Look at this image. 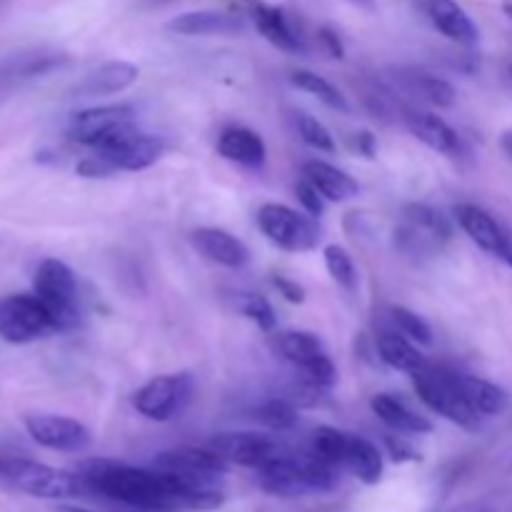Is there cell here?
Wrapping results in <instances>:
<instances>
[{"instance_id":"obj_30","label":"cell","mask_w":512,"mask_h":512,"mask_svg":"<svg viewBox=\"0 0 512 512\" xmlns=\"http://www.w3.org/2000/svg\"><path fill=\"white\" fill-rule=\"evenodd\" d=\"M290 83H293L295 88L305 90L308 95H315V98H318L323 105H328V108L340 110V113H348V100H345V95L340 93L333 83H328L323 75L313 73V70H293Z\"/></svg>"},{"instance_id":"obj_41","label":"cell","mask_w":512,"mask_h":512,"mask_svg":"<svg viewBox=\"0 0 512 512\" xmlns=\"http://www.w3.org/2000/svg\"><path fill=\"white\" fill-rule=\"evenodd\" d=\"M385 445H388V453L395 463H405V460H420V453L413 448V445L405 440V435H388L385 438Z\"/></svg>"},{"instance_id":"obj_13","label":"cell","mask_w":512,"mask_h":512,"mask_svg":"<svg viewBox=\"0 0 512 512\" xmlns=\"http://www.w3.org/2000/svg\"><path fill=\"white\" fill-rule=\"evenodd\" d=\"M208 448L228 465H240V468L250 470H260L265 463L283 453L280 445L263 433H220L210 440Z\"/></svg>"},{"instance_id":"obj_7","label":"cell","mask_w":512,"mask_h":512,"mask_svg":"<svg viewBox=\"0 0 512 512\" xmlns=\"http://www.w3.org/2000/svg\"><path fill=\"white\" fill-rule=\"evenodd\" d=\"M195 393V380L190 373H175V375H158V378L148 380L143 388L135 390L133 408L148 420H173L185 410Z\"/></svg>"},{"instance_id":"obj_8","label":"cell","mask_w":512,"mask_h":512,"mask_svg":"<svg viewBox=\"0 0 512 512\" xmlns=\"http://www.w3.org/2000/svg\"><path fill=\"white\" fill-rule=\"evenodd\" d=\"M53 330V318L35 293L8 295L0 300V338L8 343H33Z\"/></svg>"},{"instance_id":"obj_40","label":"cell","mask_w":512,"mask_h":512,"mask_svg":"<svg viewBox=\"0 0 512 512\" xmlns=\"http://www.w3.org/2000/svg\"><path fill=\"white\" fill-rule=\"evenodd\" d=\"M363 100H365V105H368V110L375 115V118H388V115L395 113L393 98H390L388 90H383L380 85L365 88Z\"/></svg>"},{"instance_id":"obj_14","label":"cell","mask_w":512,"mask_h":512,"mask_svg":"<svg viewBox=\"0 0 512 512\" xmlns=\"http://www.w3.org/2000/svg\"><path fill=\"white\" fill-rule=\"evenodd\" d=\"M63 60V55L48 53V50H30V53H15L8 55V58H0V103H5L25 83L58 68Z\"/></svg>"},{"instance_id":"obj_47","label":"cell","mask_w":512,"mask_h":512,"mask_svg":"<svg viewBox=\"0 0 512 512\" xmlns=\"http://www.w3.org/2000/svg\"><path fill=\"white\" fill-rule=\"evenodd\" d=\"M500 148H503V153L512 160V130H505V133L500 135Z\"/></svg>"},{"instance_id":"obj_46","label":"cell","mask_w":512,"mask_h":512,"mask_svg":"<svg viewBox=\"0 0 512 512\" xmlns=\"http://www.w3.org/2000/svg\"><path fill=\"white\" fill-rule=\"evenodd\" d=\"M498 258L503 260V263H508L512 268V230H505V238H503V248H500Z\"/></svg>"},{"instance_id":"obj_12","label":"cell","mask_w":512,"mask_h":512,"mask_svg":"<svg viewBox=\"0 0 512 512\" xmlns=\"http://www.w3.org/2000/svg\"><path fill=\"white\" fill-rule=\"evenodd\" d=\"M133 105L118 103V105H95V108H85L73 113L68 125V135L80 145L88 148H98L103 145L120 125L133 123Z\"/></svg>"},{"instance_id":"obj_39","label":"cell","mask_w":512,"mask_h":512,"mask_svg":"<svg viewBox=\"0 0 512 512\" xmlns=\"http://www.w3.org/2000/svg\"><path fill=\"white\" fill-rule=\"evenodd\" d=\"M75 170H78L80 178H108V175L118 173V170H115V165L110 163L105 155H100L98 150H95L93 155H85Z\"/></svg>"},{"instance_id":"obj_43","label":"cell","mask_w":512,"mask_h":512,"mask_svg":"<svg viewBox=\"0 0 512 512\" xmlns=\"http://www.w3.org/2000/svg\"><path fill=\"white\" fill-rule=\"evenodd\" d=\"M318 43L320 48L325 50V53L330 55V58H345V48H343V40L338 38V33L330 28H320L318 30Z\"/></svg>"},{"instance_id":"obj_45","label":"cell","mask_w":512,"mask_h":512,"mask_svg":"<svg viewBox=\"0 0 512 512\" xmlns=\"http://www.w3.org/2000/svg\"><path fill=\"white\" fill-rule=\"evenodd\" d=\"M435 512H500V505L488 503V500H478V503H463V505H453V508H443Z\"/></svg>"},{"instance_id":"obj_4","label":"cell","mask_w":512,"mask_h":512,"mask_svg":"<svg viewBox=\"0 0 512 512\" xmlns=\"http://www.w3.org/2000/svg\"><path fill=\"white\" fill-rule=\"evenodd\" d=\"M413 385L418 398L433 413L443 415L445 420L455 423L458 428L468 430V433H478L483 428V415L465 398L463 385H460V378L455 370L428 363L418 373H413Z\"/></svg>"},{"instance_id":"obj_36","label":"cell","mask_w":512,"mask_h":512,"mask_svg":"<svg viewBox=\"0 0 512 512\" xmlns=\"http://www.w3.org/2000/svg\"><path fill=\"white\" fill-rule=\"evenodd\" d=\"M240 310H243V315L250 320V323H255L260 330H265V333H273L275 325H278L273 305H270L263 295H253V293L243 295V305H240Z\"/></svg>"},{"instance_id":"obj_38","label":"cell","mask_w":512,"mask_h":512,"mask_svg":"<svg viewBox=\"0 0 512 512\" xmlns=\"http://www.w3.org/2000/svg\"><path fill=\"white\" fill-rule=\"evenodd\" d=\"M295 198H298V203L303 205V210L310 218H320V215L325 213V198L318 193V188L310 185L305 178L295 183Z\"/></svg>"},{"instance_id":"obj_5","label":"cell","mask_w":512,"mask_h":512,"mask_svg":"<svg viewBox=\"0 0 512 512\" xmlns=\"http://www.w3.org/2000/svg\"><path fill=\"white\" fill-rule=\"evenodd\" d=\"M33 293L48 308L55 330H70L78 325V280L58 258H45L33 275Z\"/></svg>"},{"instance_id":"obj_24","label":"cell","mask_w":512,"mask_h":512,"mask_svg":"<svg viewBox=\"0 0 512 512\" xmlns=\"http://www.w3.org/2000/svg\"><path fill=\"white\" fill-rule=\"evenodd\" d=\"M370 408L373 413L388 425L390 430L400 435H428L433 433V423H430L425 415H418L415 410H410L408 405L400 398L390 393H378L370 400Z\"/></svg>"},{"instance_id":"obj_32","label":"cell","mask_w":512,"mask_h":512,"mask_svg":"<svg viewBox=\"0 0 512 512\" xmlns=\"http://www.w3.org/2000/svg\"><path fill=\"white\" fill-rule=\"evenodd\" d=\"M255 420L263 423L268 430H273V433H283V430L293 428L298 423V410L288 398H273L255 410Z\"/></svg>"},{"instance_id":"obj_37","label":"cell","mask_w":512,"mask_h":512,"mask_svg":"<svg viewBox=\"0 0 512 512\" xmlns=\"http://www.w3.org/2000/svg\"><path fill=\"white\" fill-rule=\"evenodd\" d=\"M303 373L310 383L320 385V388H325V390L333 388V385L338 383V368H335V363L330 360L328 353L320 355V358L315 360V363H310Z\"/></svg>"},{"instance_id":"obj_49","label":"cell","mask_w":512,"mask_h":512,"mask_svg":"<svg viewBox=\"0 0 512 512\" xmlns=\"http://www.w3.org/2000/svg\"><path fill=\"white\" fill-rule=\"evenodd\" d=\"M58 512H93V510H85V508H75V505H63Z\"/></svg>"},{"instance_id":"obj_29","label":"cell","mask_w":512,"mask_h":512,"mask_svg":"<svg viewBox=\"0 0 512 512\" xmlns=\"http://www.w3.org/2000/svg\"><path fill=\"white\" fill-rule=\"evenodd\" d=\"M458 378H460V385H463L465 398L470 400V405H473L483 418H493V415L505 413L510 398L500 385L468 373H458Z\"/></svg>"},{"instance_id":"obj_26","label":"cell","mask_w":512,"mask_h":512,"mask_svg":"<svg viewBox=\"0 0 512 512\" xmlns=\"http://www.w3.org/2000/svg\"><path fill=\"white\" fill-rule=\"evenodd\" d=\"M270 348L280 358H285L300 370H305L320 355H325L323 340L315 333H308V330H283V333H273L270 335Z\"/></svg>"},{"instance_id":"obj_20","label":"cell","mask_w":512,"mask_h":512,"mask_svg":"<svg viewBox=\"0 0 512 512\" xmlns=\"http://www.w3.org/2000/svg\"><path fill=\"white\" fill-rule=\"evenodd\" d=\"M218 153L225 160L243 165V168L258 170L263 168L268 148H265V140L255 130L245 128V125H228L218 135Z\"/></svg>"},{"instance_id":"obj_3","label":"cell","mask_w":512,"mask_h":512,"mask_svg":"<svg viewBox=\"0 0 512 512\" xmlns=\"http://www.w3.org/2000/svg\"><path fill=\"white\" fill-rule=\"evenodd\" d=\"M0 485L40 500H70L88 495L78 473L58 470L20 455H0Z\"/></svg>"},{"instance_id":"obj_6","label":"cell","mask_w":512,"mask_h":512,"mask_svg":"<svg viewBox=\"0 0 512 512\" xmlns=\"http://www.w3.org/2000/svg\"><path fill=\"white\" fill-rule=\"evenodd\" d=\"M258 228L263 230L270 243L288 253H308L320 243V228L315 225V220L280 203L260 205Z\"/></svg>"},{"instance_id":"obj_9","label":"cell","mask_w":512,"mask_h":512,"mask_svg":"<svg viewBox=\"0 0 512 512\" xmlns=\"http://www.w3.org/2000/svg\"><path fill=\"white\" fill-rule=\"evenodd\" d=\"M153 468L175 475L193 488H218L228 463L210 448H173L160 453Z\"/></svg>"},{"instance_id":"obj_28","label":"cell","mask_w":512,"mask_h":512,"mask_svg":"<svg viewBox=\"0 0 512 512\" xmlns=\"http://www.w3.org/2000/svg\"><path fill=\"white\" fill-rule=\"evenodd\" d=\"M240 28V20L218 10H195V13H183L168 23L170 33L178 35H220L235 33Z\"/></svg>"},{"instance_id":"obj_25","label":"cell","mask_w":512,"mask_h":512,"mask_svg":"<svg viewBox=\"0 0 512 512\" xmlns=\"http://www.w3.org/2000/svg\"><path fill=\"white\" fill-rule=\"evenodd\" d=\"M343 470L360 480L365 485H378L385 473V460L378 445L370 440L360 438V435H348V445H345L343 455Z\"/></svg>"},{"instance_id":"obj_18","label":"cell","mask_w":512,"mask_h":512,"mask_svg":"<svg viewBox=\"0 0 512 512\" xmlns=\"http://www.w3.org/2000/svg\"><path fill=\"white\" fill-rule=\"evenodd\" d=\"M138 75V65L128 63V60H108L100 68H95L93 73L85 75L78 83V88H75V93H78V98L123 93V90H128L138 80Z\"/></svg>"},{"instance_id":"obj_16","label":"cell","mask_w":512,"mask_h":512,"mask_svg":"<svg viewBox=\"0 0 512 512\" xmlns=\"http://www.w3.org/2000/svg\"><path fill=\"white\" fill-rule=\"evenodd\" d=\"M190 243H193V248L198 250L205 260H210V263L215 265H223V268L230 270L243 268L250 260L248 245L223 228L193 230V233H190Z\"/></svg>"},{"instance_id":"obj_42","label":"cell","mask_w":512,"mask_h":512,"mask_svg":"<svg viewBox=\"0 0 512 512\" xmlns=\"http://www.w3.org/2000/svg\"><path fill=\"white\" fill-rule=\"evenodd\" d=\"M273 285L278 288V293L283 295L288 303H295V305L305 303V288L300 283H295V280L285 278V275H275Z\"/></svg>"},{"instance_id":"obj_31","label":"cell","mask_w":512,"mask_h":512,"mask_svg":"<svg viewBox=\"0 0 512 512\" xmlns=\"http://www.w3.org/2000/svg\"><path fill=\"white\" fill-rule=\"evenodd\" d=\"M348 435L338 428H330V425H320L313 435V453L318 458H323L325 463L335 465L338 470H343V455L345 445H348Z\"/></svg>"},{"instance_id":"obj_33","label":"cell","mask_w":512,"mask_h":512,"mask_svg":"<svg viewBox=\"0 0 512 512\" xmlns=\"http://www.w3.org/2000/svg\"><path fill=\"white\" fill-rule=\"evenodd\" d=\"M323 258L330 278L338 285H343V288L355 290V285H358V273H355V263L353 258H350L348 250L340 248V245H325Z\"/></svg>"},{"instance_id":"obj_48","label":"cell","mask_w":512,"mask_h":512,"mask_svg":"<svg viewBox=\"0 0 512 512\" xmlns=\"http://www.w3.org/2000/svg\"><path fill=\"white\" fill-rule=\"evenodd\" d=\"M345 3L355 5V8H365V10H373L375 8V0H345Z\"/></svg>"},{"instance_id":"obj_1","label":"cell","mask_w":512,"mask_h":512,"mask_svg":"<svg viewBox=\"0 0 512 512\" xmlns=\"http://www.w3.org/2000/svg\"><path fill=\"white\" fill-rule=\"evenodd\" d=\"M88 495H100L123 512H213L225 503L218 488H193L155 468L93 458L78 468Z\"/></svg>"},{"instance_id":"obj_44","label":"cell","mask_w":512,"mask_h":512,"mask_svg":"<svg viewBox=\"0 0 512 512\" xmlns=\"http://www.w3.org/2000/svg\"><path fill=\"white\" fill-rule=\"evenodd\" d=\"M353 145L355 150L368 160H373L375 153H378V140H375V135L370 133V130H360V133H355Z\"/></svg>"},{"instance_id":"obj_27","label":"cell","mask_w":512,"mask_h":512,"mask_svg":"<svg viewBox=\"0 0 512 512\" xmlns=\"http://www.w3.org/2000/svg\"><path fill=\"white\" fill-rule=\"evenodd\" d=\"M375 348H378L380 360L385 365H390L393 370H400V373L413 375L428 365V360L415 348L413 340L405 338L398 330H385V333H380L378 340H375Z\"/></svg>"},{"instance_id":"obj_21","label":"cell","mask_w":512,"mask_h":512,"mask_svg":"<svg viewBox=\"0 0 512 512\" xmlns=\"http://www.w3.org/2000/svg\"><path fill=\"white\" fill-rule=\"evenodd\" d=\"M425 10H428L430 23L448 40L458 45L478 43V25L473 23V18L455 0H425Z\"/></svg>"},{"instance_id":"obj_35","label":"cell","mask_w":512,"mask_h":512,"mask_svg":"<svg viewBox=\"0 0 512 512\" xmlns=\"http://www.w3.org/2000/svg\"><path fill=\"white\" fill-rule=\"evenodd\" d=\"M298 130H300V138H303V143L310 145L313 150H320V153H335V150H338V145H335L330 130L325 128L318 118H313V115H308V113L300 115Z\"/></svg>"},{"instance_id":"obj_19","label":"cell","mask_w":512,"mask_h":512,"mask_svg":"<svg viewBox=\"0 0 512 512\" xmlns=\"http://www.w3.org/2000/svg\"><path fill=\"white\" fill-rule=\"evenodd\" d=\"M455 218H458V225L465 230V235H468L480 250H485V253L498 258L500 248H503L505 230L508 228H503L488 210L473 203L458 205V208H455Z\"/></svg>"},{"instance_id":"obj_15","label":"cell","mask_w":512,"mask_h":512,"mask_svg":"<svg viewBox=\"0 0 512 512\" xmlns=\"http://www.w3.org/2000/svg\"><path fill=\"white\" fill-rule=\"evenodd\" d=\"M400 118H403L405 128H408L420 143L428 145L430 150H435V153L455 158V155H460V150H463L458 130H455L453 125L445 123L440 115L423 108H415V105H408V108H403V115H400Z\"/></svg>"},{"instance_id":"obj_2","label":"cell","mask_w":512,"mask_h":512,"mask_svg":"<svg viewBox=\"0 0 512 512\" xmlns=\"http://www.w3.org/2000/svg\"><path fill=\"white\" fill-rule=\"evenodd\" d=\"M340 470L325 463L310 450L305 455L280 453L258 470V483L275 498H303L310 493H328L338 485Z\"/></svg>"},{"instance_id":"obj_34","label":"cell","mask_w":512,"mask_h":512,"mask_svg":"<svg viewBox=\"0 0 512 512\" xmlns=\"http://www.w3.org/2000/svg\"><path fill=\"white\" fill-rule=\"evenodd\" d=\"M390 320H393L395 330H398V333H403L405 338L413 340V343H420V345L433 343V330H430V325L425 323L418 313H413L410 308L393 305V308H390Z\"/></svg>"},{"instance_id":"obj_17","label":"cell","mask_w":512,"mask_h":512,"mask_svg":"<svg viewBox=\"0 0 512 512\" xmlns=\"http://www.w3.org/2000/svg\"><path fill=\"white\" fill-rule=\"evenodd\" d=\"M390 78H393V83L398 85L403 93L413 95V98H420L425 100V103L435 105V108H453L455 105V98H458V93H455L453 85L448 83V80L438 78V75L428 73V70L423 68H390Z\"/></svg>"},{"instance_id":"obj_50","label":"cell","mask_w":512,"mask_h":512,"mask_svg":"<svg viewBox=\"0 0 512 512\" xmlns=\"http://www.w3.org/2000/svg\"><path fill=\"white\" fill-rule=\"evenodd\" d=\"M505 13H508L512 18V3H505Z\"/></svg>"},{"instance_id":"obj_22","label":"cell","mask_w":512,"mask_h":512,"mask_svg":"<svg viewBox=\"0 0 512 512\" xmlns=\"http://www.w3.org/2000/svg\"><path fill=\"white\" fill-rule=\"evenodd\" d=\"M303 178L310 185H315L318 193L325 200H330V203H345V200L355 198L360 190L358 180L353 175L325 163V160H308V163H303Z\"/></svg>"},{"instance_id":"obj_23","label":"cell","mask_w":512,"mask_h":512,"mask_svg":"<svg viewBox=\"0 0 512 512\" xmlns=\"http://www.w3.org/2000/svg\"><path fill=\"white\" fill-rule=\"evenodd\" d=\"M250 15H253L255 28L260 30V35H263L270 45L285 50V53H303L300 35L295 33V28L290 25L283 8H275V5L268 3H253Z\"/></svg>"},{"instance_id":"obj_10","label":"cell","mask_w":512,"mask_h":512,"mask_svg":"<svg viewBox=\"0 0 512 512\" xmlns=\"http://www.w3.org/2000/svg\"><path fill=\"white\" fill-rule=\"evenodd\" d=\"M95 150L100 155H105L115 165V170L135 173V170H145L158 163L165 150V143L158 135L138 133V128L133 123H128Z\"/></svg>"},{"instance_id":"obj_11","label":"cell","mask_w":512,"mask_h":512,"mask_svg":"<svg viewBox=\"0 0 512 512\" xmlns=\"http://www.w3.org/2000/svg\"><path fill=\"white\" fill-rule=\"evenodd\" d=\"M25 430L40 448L55 453H83L90 448V430L80 420L65 415H28Z\"/></svg>"}]
</instances>
